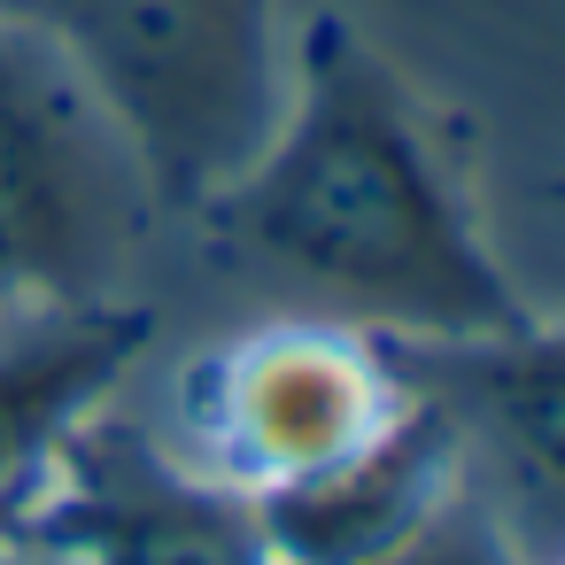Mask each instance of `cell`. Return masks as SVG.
Masks as SVG:
<instances>
[{"label":"cell","mask_w":565,"mask_h":565,"mask_svg":"<svg viewBox=\"0 0 565 565\" xmlns=\"http://www.w3.org/2000/svg\"><path fill=\"white\" fill-rule=\"evenodd\" d=\"M465 488L457 465V434L449 418L411 387V411L356 449L349 465H333L310 488H287L271 503H256L279 565H372L380 550H395L426 511H441Z\"/></svg>","instance_id":"cell-8"},{"label":"cell","mask_w":565,"mask_h":565,"mask_svg":"<svg viewBox=\"0 0 565 565\" xmlns=\"http://www.w3.org/2000/svg\"><path fill=\"white\" fill-rule=\"evenodd\" d=\"M411 387L449 418L465 495L526 565L565 550V318H519L480 341L403 349Z\"/></svg>","instance_id":"cell-6"},{"label":"cell","mask_w":565,"mask_h":565,"mask_svg":"<svg viewBox=\"0 0 565 565\" xmlns=\"http://www.w3.org/2000/svg\"><path fill=\"white\" fill-rule=\"evenodd\" d=\"M372 565H526V557H519L511 534H503V526L457 488L441 511H426V519H418L395 550H380Z\"/></svg>","instance_id":"cell-9"},{"label":"cell","mask_w":565,"mask_h":565,"mask_svg":"<svg viewBox=\"0 0 565 565\" xmlns=\"http://www.w3.org/2000/svg\"><path fill=\"white\" fill-rule=\"evenodd\" d=\"M156 210L94 86L40 32L0 17V310L117 295Z\"/></svg>","instance_id":"cell-4"},{"label":"cell","mask_w":565,"mask_h":565,"mask_svg":"<svg viewBox=\"0 0 565 565\" xmlns=\"http://www.w3.org/2000/svg\"><path fill=\"white\" fill-rule=\"evenodd\" d=\"M542 194H550V202H565V171H557V179H550V186H542Z\"/></svg>","instance_id":"cell-11"},{"label":"cell","mask_w":565,"mask_h":565,"mask_svg":"<svg viewBox=\"0 0 565 565\" xmlns=\"http://www.w3.org/2000/svg\"><path fill=\"white\" fill-rule=\"evenodd\" d=\"M156 341V310L125 295L17 302L0 310V519H9L55 449L117 403Z\"/></svg>","instance_id":"cell-7"},{"label":"cell","mask_w":565,"mask_h":565,"mask_svg":"<svg viewBox=\"0 0 565 565\" xmlns=\"http://www.w3.org/2000/svg\"><path fill=\"white\" fill-rule=\"evenodd\" d=\"M0 565H55V557L32 550V542H17V534H0Z\"/></svg>","instance_id":"cell-10"},{"label":"cell","mask_w":565,"mask_h":565,"mask_svg":"<svg viewBox=\"0 0 565 565\" xmlns=\"http://www.w3.org/2000/svg\"><path fill=\"white\" fill-rule=\"evenodd\" d=\"M0 534L47 550L55 565H279L256 503L210 488L117 403L55 449Z\"/></svg>","instance_id":"cell-5"},{"label":"cell","mask_w":565,"mask_h":565,"mask_svg":"<svg viewBox=\"0 0 565 565\" xmlns=\"http://www.w3.org/2000/svg\"><path fill=\"white\" fill-rule=\"evenodd\" d=\"M194 217L225 264L295 310L395 349L534 318L480 225L457 117L341 9L295 32L271 132Z\"/></svg>","instance_id":"cell-1"},{"label":"cell","mask_w":565,"mask_h":565,"mask_svg":"<svg viewBox=\"0 0 565 565\" xmlns=\"http://www.w3.org/2000/svg\"><path fill=\"white\" fill-rule=\"evenodd\" d=\"M117 117L163 210L210 202L287 94V0H0Z\"/></svg>","instance_id":"cell-2"},{"label":"cell","mask_w":565,"mask_h":565,"mask_svg":"<svg viewBox=\"0 0 565 565\" xmlns=\"http://www.w3.org/2000/svg\"><path fill=\"white\" fill-rule=\"evenodd\" d=\"M403 411L411 372L395 341L318 310H279L194 349L171 380V418L156 434L210 488L271 503L372 449Z\"/></svg>","instance_id":"cell-3"},{"label":"cell","mask_w":565,"mask_h":565,"mask_svg":"<svg viewBox=\"0 0 565 565\" xmlns=\"http://www.w3.org/2000/svg\"><path fill=\"white\" fill-rule=\"evenodd\" d=\"M542 565H565V550H550V557H542Z\"/></svg>","instance_id":"cell-12"}]
</instances>
